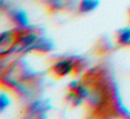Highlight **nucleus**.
<instances>
[{
	"label": "nucleus",
	"instance_id": "1",
	"mask_svg": "<svg viewBox=\"0 0 130 119\" xmlns=\"http://www.w3.org/2000/svg\"><path fill=\"white\" fill-rule=\"evenodd\" d=\"M74 62L69 59H62L58 62H56L52 68L50 69V72L54 77L61 78L63 76L68 75L71 71H73Z\"/></svg>",
	"mask_w": 130,
	"mask_h": 119
},
{
	"label": "nucleus",
	"instance_id": "2",
	"mask_svg": "<svg viewBox=\"0 0 130 119\" xmlns=\"http://www.w3.org/2000/svg\"><path fill=\"white\" fill-rule=\"evenodd\" d=\"M117 43L119 45L130 44V28H123L117 36Z\"/></svg>",
	"mask_w": 130,
	"mask_h": 119
},
{
	"label": "nucleus",
	"instance_id": "3",
	"mask_svg": "<svg viewBox=\"0 0 130 119\" xmlns=\"http://www.w3.org/2000/svg\"><path fill=\"white\" fill-rule=\"evenodd\" d=\"M99 4V0H82L80 3V10L82 12H88L93 10Z\"/></svg>",
	"mask_w": 130,
	"mask_h": 119
},
{
	"label": "nucleus",
	"instance_id": "4",
	"mask_svg": "<svg viewBox=\"0 0 130 119\" xmlns=\"http://www.w3.org/2000/svg\"><path fill=\"white\" fill-rule=\"evenodd\" d=\"M14 19L16 20L17 23L21 24V25H25L27 23V18H26V15H25V12L23 11H18L16 10L14 12Z\"/></svg>",
	"mask_w": 130,
	"mask_h": 119
}]
</instances>
